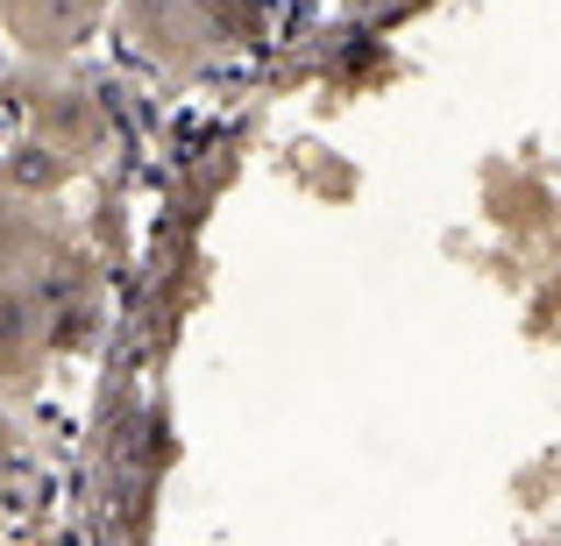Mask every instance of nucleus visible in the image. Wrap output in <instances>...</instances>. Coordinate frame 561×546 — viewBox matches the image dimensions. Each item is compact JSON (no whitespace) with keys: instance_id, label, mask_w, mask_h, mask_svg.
Returning <instances> with one entry per match:
<instances>
[{"instance_id":"1","label":"nucleus","mask_w":561,"mask_h":546,"mask_svg":"<svg viewBox=\"0 0 561 546\" xmlns=\"http://www.w3.org/2000/svg\"><path fill=\"white\" fill-rule=\"evenodd\" d=\"M107 8V0H43V14H28V43H79L85 22Z\"/></svg>"}]
</instances>
